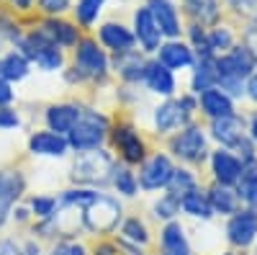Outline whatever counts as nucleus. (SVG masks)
<instances>
[{"label": "nucleus", "mask_w": 257, "mask_h": 255, "mask_svg": "<svg viewBox=\"0 0 257 255\" xmlns=\"http://www.w3.org/2000/svg\"><path fill=\"white\" fill-rule=\"evenodd\" d=\"M103 6H105V0H77V3L72 6L75 24L80 29H93L100 11H103Z\"/></svg>", "instance_id": "34"}, {"label": "nucleus", "mask_w": 257, "mask_h": 255, "mask_svg": "<svg viewBox=\"0 0 257 255\" xmlns=\"http://www.w3.org/2000/svg\"><path fill=\"white\" fill-rule=\"evenodd\" d=\"M206 196H208V204H211V211L213 217H231L237 214V211L242 209L239 199H237V191H234L231 186H219V183H211L206 188Z\"/></svg>", "instance_id": "25"}, {"label": "nucleus", "mask_w": 257, "mask_h": 255, "mask_svg": "<svg viewBox=\"0 0 257 255\" xmlns=\"http://www.w3.org/2000/svg\"><path fill=\"white\" fill-rule=\"evenodd\" d=\"M247 137L257 144V111L252 116H247Z\"/></svg>", "instance_id": "51"}, {"label": "nucleus", "mask_w": 257, "mask_h": 255, "mask_svg": "<svg viewBox=\"0 0 257 255\" xmlns=\"http://www.w3.org/2000/svg\"><path fill=\"white\" fill-rule=\"evenodd\" d=\"M208 47H211V52L213 54H226L231 47H234V36H231V31L226 29V26H216V29H211L208 31Z\"/></svg>", "instance_id": "38"}, {"label": "nucleus", "mask_w": 257, "mask_h": 255, "mask_svg": "<svg viewBox=\"0 0 257 255\" xmlns=\"http://www.w3.org/2000/svg\"><path fill=\"white\" fill-rule=\"evenodd\" d=\"M21 126V116L11 106H0V129H18Z\"/></svg>", "instance_id": "44"}, {"label": "nucleus", "mask_w": 257, "mask_h": 255, "mask_svg": "<svg viewBox=\"0 0 257 255\" xmlns=\"http://www.w3.org/2000/svg\"><path fill=\"white\" fill-rule=\"evenodd\" d=\"M108 142L113 147L116 160L128 165V167H139L147 160V155L152 152V150H149V142L144 139V134L134 126V121L126 119V116H116L111 121Z\"/></svg>", "instance_id": "3"}, {"label": "nucleus", "mask_w": 257, "mask_h": 255, "mask_svg": "<svg viewBox=\"0 0 257 255\" xmlns=\"http://www.w3.org/2000/svg\"><path fill=\"white\" fill-rule=\"evenodd\" d=\"M72 70L82 77V82H103L111 72V57L95 36H82L72 49Z\"/></svg>", "instance_id": "7"}, {"label": "nucleus", "mask_w": 257, "mask_h": 255, "mask_svg": "<svg viewBox=\"0 0 257 255\" xmlns=\"http://www.w3.org/2000/svg\"><path fill=\"white\" fill-rule=\"evenodd\" d=\"M216 70H219V75H234L239 80H247L257 70V59L252 57V52L244 44H234L226 54L216 57Z\"/></svg>", "instance_id": "16"}, {"label": "nucleus", "mask_w": 257, "mask_h": 255, "mask_svg": "<svg viewBox=\"0 0 257 255\" xmlns=\"http://www.w3.org/2000/svg\"><path fill=\"white\" fill-rule=\"evenodd\" d=\"M36 29L44 34L52 44H57L59 49H75L77 41L82 39V29L75 21H67L64 16H54V18H41Z\"/></svg>", "instance_id": "12"}, {"label": "nucleus", "mask_w": 257, "mask_h": 255, "mask_svg": "<svg viewBox=\"0 0 257 255\" xmlns=\"http://www.w3.org/2000/svg\"><path fill=\"white\" fill-rule=\"evenodd\" d=\"M29 72H31V62L21 52L11 49L6 54H0V77H3L6 82H11V85L21 82V80L29 77Z\"/></svg>", "instance_id": "29"}, {"label": "nucleus", "mask_w": 257, "mask_h": 255, "mask_svg": "<svg viewBox=\"0 0 257 255\" xmlns=\"http://www.w3.org/2000/svg\"><path fill=\"white\" fill-rule=\"evenodd\" d=\"M244 96H247L252 103H257V70L244 80Z\"/></svg>", "instance_id": "48"}, {"label": "nucleus", "mask_w": 257, "mask_h": 255, "mask_svg": "<svg viewBox=\"0 0 257 255\" xmlns=\"http://www.w3.org/2000/svg\"><path fill=\"white\" fill-rule=\"evenodd\" d=\"M108 132H111V119L98 109L80 103V116L77 124L72 126V132L67 134L70 150L77 152H90V150H100L108 142Z\"/></svg>", "instance_id": "2"}, {"label": "nucleus", "mask_w": 257, "mask_h": 255, "mask_svg": "<svg viewBox=\"0 0 257 255\" xmlns=\"http://www.w3.org/2000/svg\"><path fill=\"white\" fill-rule=\"evenodd\" d=\"M88 252H90V255H121V247H118V242L111 240V237H100V240L93 242V247H90Z\"/></svg>", "instance_id": "42"}, {"label": "nucleus", "mask_w": 257, "mask_h": 255, "mask_svg": "<svg viewBox=\"0 0 257 255\" xmlns=\"http://www.w3.org/2000/svg\"><path fill=\"white\" fill-rule=\"evenodd\" d=\"M252 247H254V255H257V240H254V245H252Z\"/></svg>", "instance_id": "53"}, {"label": "nucleus", "mask_w": 257, "mask_h": 255, "mask_svg": "<svg viewBox=\"0 0 257 255\" xmlns=\"http://www.w3.org/2000/svg\"><path fill=\"white\" fill-rule=\"evenodd\" d=\"M147 57L139 49L132 52H121L111 57V72L118 75V80H123L126 85H137L144 82V70H147Z\"/></svg>", "instance_id": "20"}, {"label": "nucleus", "mask_w": 257, "mask_h": 255, "mask_svg": "<svg viewBox=\"0 0 257 255\" xmlns=\"http://www.w3.org/2000/svg\"><path fill=\"white\" fill-rule=\"evenodd\" d=\"M26 194V176L21 167H0V229L13 214V206Z\"/></svg>", "instance_id": "11"}, {"label": "nucleus", "mask_w": 257, "mask_h": 255, "mask_svg": "<svg viewBox=\"0 0 257 255\" xmlns=\"http://www.w3.org/2000/svg\"><path fill=\"white\" fill-rule=\"evenodd\" d=\"M59 206V196H31L29 199V211H31V219L34 222H44V219H52L54 211Z\"/></svg>", "instance_id": "37"}, {"label": "nucleus", "mask_w": 257, "mask_h": 255, "mask_svg": "<svg viewBox=\"0 0 257 255\" xmlns=\"http://www.w3.org/2000/svg\"><path fill=\"white\" fill-rule=\"evenodd\" d=\"M72 8L70 0H36V11L44 18H54V16H64Z\"/></svg>", "instance_id": "41"}, {"label": "nucleus", "mask_w": 257, "mask_h": 255, "mask_svg": "<svg viewBox=\"0 0 257 255\" xmlns=\"http://www.w3.org/2000/svg\"><path fill=\"white\" fill-rule=\"evenodd\" d=\"M0 255H24V247L16 240H0Z\"/></svg>", "instance_id": "49"}, {"label": "nucleus", "mask_w": 257, "mask_h": 255, "mask_svg": "<svg viewBox=\"0 0 257 255\" xmlns=\"http://www.w3.org/2000/svg\"><path fill=\"white\" fill-rule=\"evenodd\" d=\"M157 62H162L167 70H188L196 65V57H193L190 44H185L180 39H167L157 49Z\"/></svg>", "instance_id": "23"}, {"label": "nucleus", "mask_w": 257, "mask_h": 255, "mask_svg": "<svg viewBox=\"0 0 257 255\" xmlns=\"http://www.w3.org/2000/svg\"><path fill=\"white\" fill-rule=\"evenodd\" d=\"M152 124H155V132L160 137H170V134L180 132L183 126L193 124V114L183 106L180 98L173 96V98H165L152 111Z\"/></svg>", "instance_id": "9"}, {"label": "nucleus", "mask_w": 257, "mask_h": 255, "mask_svg": "<svg viewBox=\"0 0 257 255\" xmlns=\"http://www.w3.org/2000/svg\"><path fill=\"white\" fill-rule=\"evenodd\" d=\"M98 44L103 49H108L111 54H121V52H132L137 47L134 31L123 26L121 21H105L98 29Z\"/></svg>", "instance_id": "19"}, {"label": "nucleus", "mask_w": 257, "mask_h": 255, "mask_svg": "<svg viewBox=\"0 0 257 255\" xmlns=\"http://www.w3.org/2000/svg\"><path fill=\"white\" fill-rule=\"evenodd\" d=\"M80 116V103L62 101V103H49L44 109V124L49 132H57L62 137H67L72 132V126L77 124Z\"/></svg>", "instance_id": "21"}, {"label": "nucleus", "mask_w": 257, "mask_h": 255, "mask_svg": "<svg viewBox=\"0 0 257 255\" xmlns=\"http://www.w3.org/2000/svg\"><path fill=\"white\" fill-rule=\"evenodd\" d=\"M0 47H3V41H0Z\"/></svg>", "instance_id": "54"}, {"label": "nucleus", "mask_w": 257, "mask_h": 255, "mask_svg": "<svg viewBox=\"0 0 257 255\" xmlns=\"http://www.w3.org/2000/svg\"><path fill=\"white\" fill-rule=\"evenodd\" d=\"M198 111L208 121L229 116V114H237V111H234V101L224 91H219V88H211V91H206V93L198 96Z\"/></svg>", "instance_id": "27"}, {"label": "nucleus", "mask_w": 257, "mask_h": 255, "mask_svg": "<svg viewBox=\"0 0 257 255\" xmlns=\"http://www.w3.org/2000/svg\"><path fill=\"white\" fill-rule=\"evenodd\" d=\"M175 173V160L170 157L167 152H149L147 160L139 165V191H147V194H152V191H165L170 178Z\"/></svg>", "instance_id": "8"}, {"label": "nucleus", "mask_w": 257, "mask_h": 255, "mask_svg": "<svg viewBox=\"0 0 257 255\" xmlns=\"http://www.w3.org/2000/svg\"><path fill=\"white\" fill-rule=\"evenodd\" d=\"M201 186V181H198V176H196V170L193 167H188V165H175V173H173V178H170V183H167V194H173V196H185L188 191H193V188H198Z\"/></svg>", "instance_id": "33"}, {"label": "nucleus", "mask_w": 257, "mask_h": 255, "mask_svg": "<svg viewBox=\"0 0 257 255\" xmlns=\"http://www.w3.org/2000/svg\"><path fill=\"white\" fill-rule=\"evenodd\" d=\"M118 237L123 242H132L137 247H149L152 245V232L142 217H123L118 224Z\"/></svg>", "instance_id": "30"}, {"label": "nucleus", "mask_w": 257, "mask_h": 255, "mask_svg": "<svg viewBox=\"0 0 257 255\" xmlns=\"http://www.w3.org/2000/svg\"><path fill=\"white\" fill-rule=\"evenodd\" d=\"M144 85L149 93H155L160 98H173L175 96V75L173 70H167L162 62L149 59L144 70Z\"/></svg>", "instance_id": "22"}, {"label": "nucleus", "mask_w": 257, "mask_h": 255, "mask_svg": "<svg viewBox=\"0 0 257 255\" xmlns=\"http://www.w3.org/2000/svg\"><path fill=\"white\" fill-rule=\"evenodd\" d=\"M226 3L244 18L257 21V0H226Z\"/></svg>", "instance_id": "43"}, {"label": "nucleus", "mask_w": 257, "mask_h": 255, "mask_svg": "<svg viewBox=\"0 0 257 255\" xmlns=\"http://www.w3.org/2000/svg\"><path fill=\"white\" fill-rule=\"evenodd\" d=\"M244 47H247V49L252 52V57L257 59V24L244 31Z\"/></svg>", "instance_id": "47"}, {"label": "nucleus", "mask_w": 257, "mask_h": 255, "mask_svg": "<svg viewBox=\"0 0 257 255\" xmlns=\"http://www.w3.org/2000/svg\"><path fill=\"white\" fill-rule=\"evenodd\" d=\"M219 255H237V250H224V252H219Z\"/></svg>", "instance_id": "52"}, {"label": "nucleus", "mask_w": 257, "mask_h": 255, "mask_svg": "<svg viewBox=\"0 0 257 255\" xmlns=\"http://www.w3.org/2000/svg\"><path fill=\"white\" fill-rule=\"evenodd\" d=\"M206 132L213 142H219L221 147L231 150V147L247 134V116L244 114H229V116H221V119H213V121H208Z\"/></svg>", "instance_id": "14"}, {"label": "nucleus", "mask_w": 257, "mask_h": 255, "mask_svg": "<svg viewBox=\"0 0 257 255\" xmlns=\"http://www.w3.org/2000/svg\"><path fill=\"white\" fill-rule=\"evenodd\" d=\"M47 255H90L88 247L77 240H54Z\"/></svg>", "instance_id": "40"}, {"label": "nucleus", "mask_w": 257, "mask_h": 255, "mask_svg": "<svg viewBox=\"0 0 257 255\" xmlns=\"http://www.w3.org/2000/svg\"><path fill=\"white\" fill-rule=\"evenodd\" d=\"M16 101V93H13V85L6 82L3 77H0V106H11Z\"/></svg>", "instance_id": "46"}, {"label": "nucleus", "mask_w": 257, "mask_h": 255, "mask_svg": "<svg viewBox=\"0 0 257 255\" xmlns=\"http://www.w3.org/2000/svg\"><path fill=\"white\" fill-rule=\"evenodd\" d=\"M113 167H116V155L108 152L105 147L90 152H77L70 165V181L72 186L82 188H105L111 186Z\"/></svg>", "instance_id": "1"}, {"label": "nucleus", "mask_w": 257, "mask_h": 255, "mask_svg": "<svg viewBox=\"0 0 257 255\" xmlns=\"http://www.w3.org/2000/svg\"><path fill=\"white\" fill-rule=\"evenodd\" d=\"M157 255H193V245L188 237V229L180 219L165 222L160 227L157 237Z\"/></svg>", "instance_id": "17"}, {"label": "nucleus", "mask_w": 257, "mask_h": 255, "mask_svg": "<svg viewBox=\"0 0 257 255\" xmlns=\"http://www.w3.org/2000/svg\"><path fill=\"white\" fill-rule=\"evenodd\" d=\"M123 219V204L116 196L108 194H98L95 201H90L88 206L82 209V227L85 232H90L95 237H108L118 229Z\"/></svg>", "instance_id": "6"}, {"label": "nucleus", "mask_w": 257, "mask_h": 255, "mask_svg": "<svg viewBox=\"0 0 257 255\" xmlns=\"http://www.w3.org/2000/svg\"><path fill=\"white\" fill-rule=\"evenodd\" d=\"M185 8L196 18V24H213L219 18V0H185Z\"/></svg>", "instance_id": "36"}, {"label": "nucleus", "mask_w": 257, "mask_h": 255, "mask_svg": "<svg viewBox=\"0 0 257 255\" xmlns=\"http://www.w3.org/2000/svg\"><path fill=\"white\" fill-rule=\"evenodd\" d=\"M219 80V70H216V57H198L193 65V75H190V93L201 96L211 88H216Z\"/></svg>", "instance_id": "26"}, {"label": "nucleus", "mask_w": 257, "mask_h": 255, "mask_svg": "<svg viewBox=\"0 0 257 255\" xmlns=\"http://www.w3.org/2000/svg\"><path fill=\"white\" fill-rule=\"evenodd\" d=\"M13 47H16V52L24 54L31 65H36L41 72H62L64 70V49L52 44L36 26L26 29L13 41Z\"/></svg>", "instance_id": "5"}, {"label": "nucleus", "mask_w": 257, "mask_h": 255, "mask_svg": "<svg viewBox=\"0 0 257 255\" xmlns=\"http://www.w3.org/2000/svg\"><path fill=\"white\" fill-rule=\"evenodd\" d=\"M178 214H180V199L173 196V194H167V191L152 201V217L157 222H162V224L173 222V219H178Z\"/></svg>", "instance_id": "35"}, {"label": "nucleus", "mask_w": 257, "mask_h": 255, "mask_svg": "<svg viewBox=\"0 0 257 255\" xmlns=\"http://www.w3.org/2000/svg\"><path fill=\"white\" fill-rule=\"evenodd\" d=\"M180 211L190 219H198V222H211L213 219V211H211V204H208V196H206V188L198 186L188 191L185 196H180Z\"/></svg>", "instance_id": "28"}, {"label": "nucleus", "mask_w": 257, "mask_h": 255, "mask_svg": "<svg viewBox=\"0 0 257 255\" xmlns=\"http://www.w3.org/2000/svg\"><path fill=\"white\" fill-rule=\"evenodd\" d=\"M234 191H237V199L244 209H257V162L242 167V176L234 183Z\"/></svg>", "instance_id": "31"}, {"label": "nucleus", "mask_w": 257, "mask_h": 255, "mask_svg": "<svg viewBox=\"0 0 257 255\" xmlns=\"http://www.w3.org/2000/svg\"><path fill=\"white\" fill-rule=\"evenodd\" d=\"M167 155L178 160L180 165L188 167H201L203 162H208V134L201 124H188L180 132L167 137Z\"/></svg>", "instance_id": "4"}, {"label": "nucleus", "mask_w": 257, "mask_h": 255, "mask_svg": "<svg viewBox=\"0 0 257 255\" xmlns=\"http://www.w3.org/2000/svg\"><path fill=\"white\" fill-rule=\"evenodd\" d=\"M21 247H24V255H44V250H41L39 240H26Z\"/></svg>", "instance_id": "50"}, {"label": "nucleus", "mask_w": 257, "mask_h": 255, "mask_svg": "<svg viewBox=\"0 0 257 255\" xmlns=\"http://www.w3.org/2000/svg\"><path fill=\"white\" fill-rule=\"evenodd\" d=\"M26 29H21V21L16 18L13 11H0V41H13L24 34Z\"/></svg>", "instance_id": "39"}, {"label": "nucleus", "mask_w": 257, "mask_h": 255, "mask_svg": "<svg viewBox=\"0 0 257 255\" xmlns=\"http://www.w3.org/2000/svg\"><path fill=\"white\" fill-rule=\"evenodd\" d=\"M242 160L234 155L231 150H226V147H219V150H211L208 155V170H211V178L213 183L219 186H231L239 181L242 176Z\"/></svg>", "instance_id": "13"}, {"label": "nucleus", "mask_w": 257, "mask_h": 255, "mask_svg": "<svg viewBox=\"0 0 257 255\" xmlns=\"http://www.w3.org/2000/svg\"><path fill=\"white\" fill-rule=\"evenodd\" d=\"M29 155L34 157H64L70 152V142L67 137H62L57 132H49V129H36L29 134Z\"/></svg>", "instance_id": "18"}, {"label": "nucleus", "mask_w": 257, "mask_h": 255, "mask_svg": "<svg viewBox=\"0 0 257 255\" xmlns=\"http://www.w3.org/2000/svg\"><path fill=\"white\" fill-rule=\"evenodd\" d=\"M3 3L8 6V11L13 13H29L36 8V0H3Z\"/></svg>", "instance_id": "45"}, {"label": "nucleus", "mask_w": 257, "mask_h": 255, "mask_svg": "<svg viewBox=\"0 0 257 255\" xmlns=\"http://www.w3.org/2000/svg\"><path fill=\"white\" fill-rule=\"evenodd\" d=\"M111 186L116 188V194H118V196H123V199H134V196L139 194V181H137L134 167H128V165H123V162L116 160Z\"/></svg>", "instance_id": "32"}, {"label": "nucleus", "mask_w": 257, "mask_h": 255, "mask_svg": "<svg viewBox=\"0 0 257 255\" xmlns=\"http://www.w3.org/2000/svg\"><path fill=\"white\" fill-rule=\"evenodd\" d=\"M224 237L234 250H247L257 240V209H239L231 214L224 227Z\"/></svg>", "instance_id": "10"}, {"label": "nucleus", "mask_w": 257, "mask_h": 255, "mask_svg": "<svg viewBox=\"0 0 257 255\" xmlns=\"http://www.w3.org/2000/svg\"><path fill=\"white\" fill-rule=\"evenodd\" d=\"M132 29H134V39H137L139 49L144 54H157V49L162 47L165 36H162L160 26L155 24V18H152V13H149L147 6L134 11V26Z\"/></svg>", "instance_id": "15"}, {"label": "nucleus", "mask_w": 257, "mask_h": 255, "mask_svg": "<svg viewBox=\"0 0 257 255\" xmlns=\"http://www.w3.org/2000/svg\"><path fill=\"white\" fill-rule=\"evenodd\" d=\"M147 8L152 13L155 24L160 26L165 39H178L180 36V16L173 0H147Z\"/></svg>", "instance_id": "24"}]
</instances>
